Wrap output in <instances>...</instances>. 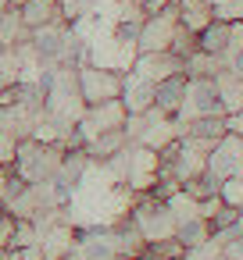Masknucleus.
<instances>
[{"instance_id": "obj_11", "label": "nucleus", "mask_w": 243, "mask_h": 260, "mask_svg": "<svg viewBox=\"0 0 243 260\" xmlns=\"http://www.w3.org/2000/svg\"><path fill=\"white\" fill-rule=\"evenodd\" d=\"M214 89H218V100H222V111L225 114H236L243 107V72L218 68L214 72Z\"/></svg>"}, {"instance_id": "obj_17", "label": "nucleus", "mask_w": 243, "mask_h": 260, "mask_svg": "<svg viewBox=\"0 0 243 260\" xmlns=\"http://www.w3.org/2000/svg\"><path fill=\"white\" fill-rule=\"evenodd\" d=\"M218 196H222V203L243 210V178H229V182H222V185H218Z\"/></svg>"}, {"instance_id": "obj_9", "label": "nucleus", "mask_w": 243, "mask_h": 260, "mask_svg": "<svg viewBox=\"0 0 243 260\" xmlns=\"http://www.w3.org/2000/svg\"><path fill=\"white\" fill-rule=\"evenodd\" d=\"M186 82H190V75H186V72H179V75H172V79L157 82V86H154V107H157L161 114L175 118V114H179V107H182V96H186Z\"/></svg>"}, {"instance_id": "obj_18", "label": "nucleus", "mask_w": 243, "mask_h": 260, "mask_svg": "<svg viewBox=\"0 0 243 260\" xmlns=\"http://www.w3.org/2000/svg\"><path fill=\"white\" fill-rule=\"evenodd\" d=\"M214 18L218 22H243V0H218L214 4Z\"/></svg>"}, {"instance_id": "obj_21", "label": "nucleus", "mask_w": 243, "mask_h": 260, "mask_svg": "<svg viewBox=\"0 0 243 260\" xmlns=\"http://www.w3.org/2000/svg\"><path fill=\"white\" fill-rule=\"evenodd\" d=\"M229 132H236V136H243V107H239L236 114H229Z\"/></svg>"}, {"instance_id": "obj_12", "label": "nucleus", "mask_w": 243, "mask_h": 260, "mask_svg": "<svg viewBox=\"0 0 243 260\" xmlns=\"http://www.w3.org/2000/svg\"><path fill=\"white\" fill-rule=\"evenodd\" d=\"M175 15H179L182 29H190V32L200 36L214 22V4H211V0H175Z\"/></svg>"}, {"instance_id": "obj_24", "label": "nucleus", "mask_w": 243, "mask_h": 260, "mask_svg": "<svg viewBox=\"0 0 243 260\" xmlns=\"http://www.w3.org/2000/svg\"><path fill=\"white\" fill-rule=\"evenodd\" d=\"M211 4H218V0H211Z\"/></svg>"}, {"instance_id": "obj_7", "label": "nucleus", "mask_w": 243, "mask_h": 260, "mask_svg": "<svg viewBox=\"0 0 243 260\" xmlns=\"http://www.w3.org/2000/svg\"><path fill=\"white\" fill-rule=\"evenodd\" d=\"M125 118H129V111H125V104H122V100H104V104L86 107L75 128H79V136H83V139H93V136H100V132L125 128ZM83 146H86V143H83Z\"/></svg>"}, {"instance_id": "obj_4", "label": "nucleus", "mask_w": 243, "mask_h": 260, "mask_svg": "<svg viewBox=\"0 0 243 260\" xmlns=\"http://www.w3.org/2000/svg\"><path fill=\"white\" fill-rule=\"evenodd\" d=\"M175 32H179V15H175V4L161 8V11H154V15H143L140 32H136V50H140V54L172 50Z\"/></svg>"}, {"instance_id": "obj_23", "label": "nucleus", "mask_w": 243, "mask_h": 260, "mask_svg": "<svg viewBox=\"0 0 243 260\" xmlns=\"http://www.w3.org/2000/svg\"><path fill=\"white\" fill-rule=\"evenodd\" d=\"M168 260H190V256H186V253H182V256H168Z\"/></svg>"}, {"instance_id": "obj_3", "label": "nucleus", "mask_w": 243, "mask_h": 260, "mask_svg": "<svg viewBox=\"0 0 243 260\" xmlns=\"http://www.w3.org/2000/svg\"><path fill=\"white\" fill-rule=\"evenodd\" d=\"M75 79H79V96H83L86 107L104 104V100H118L122 96V86H125V75L122 72L100 68L93 61H79L75 64Z\"/></svg>"}, {"instance_id": "obj_6", "label": "nucleus", "mask_w": 243, "mask_h": 260, "mask_svg": "<svg viewBox=\"0 0 243 260\" xmlns=\"http://www.w3.org/2000/svg\"><path fill=\"white\" fill-rule=\"evenodd\" d=\"M211 114H225L218 89H214V79H190L175 121H193V118H211Z\"/></svg>"}, {"instance_id": "obj_5", "label": "nucleus", "mask_w": 243, "mask_h": 260, "mask_svg": "<svg viewBox=\"0 0 243 260\" xmlns=\"http://www.w3.org/2000/svg\"><path fill=\"white\" fill-rule=\"evenodd\" d=\"M207 175L222 185L229 178H243V136L225 132L218 143L207 150Z\"/></svg>"}, {"instance_id": "obj_1", "label": "nucleus", "mask_w": 243, "mask_h": 260, "mask_svg": "<svg viewBox=\"0 0 243 260\" xmlns=\"http://www.w3.org/2000/svg\"><path fill=\"white\" fill-rule=\"evenodd\" d=\"M61 157H65V146H61V143H43V139L29 136V139H22V143L15 146L11 171H15L22 182H29V185L54 182Z\"/></svg>"}, {"instance_id": "obj_8", "label": "nucleus", "mask_w": 243, "mask_h": 260, "mask_svg": "<svg viewBox=\"0 0 243 260\" xmlns=\"http://www.w3.org/2000/svg\"><path fill=\"white\" fill-rule=\"evenodd\" d=\"M129 72H136L140 79H147V82H165V79H172V75H179L182 72V57H175L172 50H157V54H136V61H132V68Z\"/></svg>"}, {"instance_id": "obj_15", "label": "nucleus", "mask_w": 243, "mask_h": 260, "mask_svg": "<svg viewBox=\"0 0 243 260\" xmlns=\"http://www.w3.org/2000/svg\"><path fill=\"white\" fill-rule=\"evenodd\" d=\"M18 15H22V25H25L29 32H33V29H43V25H50V22L61 18L58 0H25V4L18 8Z\"/></svg>"}, {"instance_id": "obj_13", "label": "nucleus", "mask_w": 243, "mask_h": 260, "mask_svg": "<svg viewBox=\"0 0 243 260\" xmlns=\"http://www.w3.org/2000/svg\"><path fill=\"white\" fill-rule=\"evenodd\" d=\"M129 146V136H125V128H115V132H100V136H93V139H86V157L93 160V164H104L107 157H115L118 150H125Z\"/></svg>"}, {"instance_id": "obj_2", "label": "nucleus", "mask_w": 243, "mask_h": 260, "mask_svg": "<svg viewBox=\"0 0 243 260\" xmlns=\"http://www.w3.org/2000/svg\"><path fill=\"white\" fill-rule=\"evenodd\" d=\"M129 221H132V228L143 235L147 246H157V242H165V239H175V228H179V221H175L168 200H157V196H150V192H147V196H136V203H132V210H129Z\"/></svg>"}, {"instance_id": "obj_14", "label": "nucleus", "mask_w": 243, "mask_h": 260, "mask_svg": "<svg viewBox=\"0 0 243 260\" xmlns=\"http://www.w3.org/2000/svg\"><path fill=\"white\" fill-rule=\"evenodd\" d=\"M229 43H232V22H218V18H214V22L197 36V47H200L204 54L218 57V64H222V57H225Z\"/></svg>"}, {"instance_id": "obj_20", "label": "nucleus", "mask_w": 243, "mask_h": 260, "mask_svg": "<svg viewBox=\"0 0 243 260\" xmlns=\"http://www.w3.org/2000/svg\"><path fill=\"white\" fill-rule=\"evenodd\" d=\"M11 178H15L11 164H0V203H4V200H8V192H11Z\"/></svg>"}, {"instance_id": "obj_19", "label": "nucleus", "mask_w": 243, "mask_h": 260, "mask_svg": "<svg viewBox=\"0 0 243 260\" xmlns=\"http://www.w3.org/2000/svg\"><path fill=\"white\" fill-rule=\"evenodd\" d=\"M218 256L222 260H243V232H232L225 242H218Z\"/></svg>"}, {"instance_id": "obj_10", "label": "nucleus", "mask_w": 243, "mask_h": 260, "mask_svg": "<svg viewBox=\"0 0 243 260\" xmlns=\"http://www.w3.org/2000/svg\"><path fill=\"white\" fill-rule=\"evenodd\" d=\"M118 100L125 104L129 114H143V111L154 107V82L140 79L136 72H125V86H122V96Z\"/></svg>"}, {"instance_id": "obj_16", "label": "nucleus", "mask_w": 243, "mask_h": 260, "mask_svg": "<svg viewBox=\"0 0 243 260\" xmlns=\"http://www.w3.org/2000/svg\"><path fill=\"white\" fill-rule=\"evenodd\" d=\"M175 239H179V246H182L186 253H190V249H200V246H207V242H211V221H204V217L179 221Z\"/></svg>"}, {"instance_id": "obj_22", "label": "nucleus", "mask_w": 243, "mask_h": 260, "mask_svg": "<svg viewBox=\"0 0 243 260\" xmlns=\"http://www.w3.org/2000/svg\"><path fill=\"white\" fill-rule=\"evenodd\" d=\"M136 260H161V256H157L154 249H147V253H143V256H136Z\"/></svg>"}]
</instances>
